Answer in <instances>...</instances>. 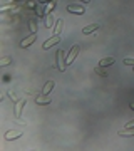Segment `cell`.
<instances>
[{
    "mask_svg": "<svg viewBox=\"0 0 134 151\" xmlns=\"http://www.w3.org/2000/svg\"><path fill=\"white\" fill-rule=\"evenodd\" d=\"M57 67H59L60 72H64L65 70V52L60 49V50H57Z\"/></svg>",
    "mask_w": 134,
    "mask_h": 151,
    "instance_id": "6da1fadb",
    "label": "cell"
},
{
    "mask_svg": "<svg viewBox=\"0 0 134 151\" xmlns=\"http://www.w3.org/2000/svg\"><path fill=\"white\" fill-rule=\"evenodd\" d=\"M77 54H79V45H72L69 55L65 57V65H70V64H72V62H74V59L77 57Z\"/></svg>",
    "mask_w": 134,
    "mask_h": 151,
    "instance_id": "7a4b0ae2",
    "label": "cell"
},
{
    "mask_svg": "<svg viewBox=\"0 0 134 151\" xmlns=\"http://www.w3.org/2000/svg\"><path fill=\"white\" fill-rule=\"evenodd\" d=\"M35 103L40 104V106H45V104H50V103H52V99H50V96H49V94H40V96L35 99Z\"/></svg>",
    "mask_w": 134,
    "mask_h": 151,
    "instance_id": "3957f363",
    "label": "cell"
},
{
    "mask_svg": "<svg viewBox=\"0 0 134 151\" xmlns=\"http://www.w3.org/2000/svg\"><path fill=\"white\" fill-rule=\"evenodd\" d=\"M35 39H37V35H35V34H30L29 37H25V39H24V40L20 42V47H22V49H24V47H29L30 44L35 42Z\"/></svg>",
    "mask_w": 134,
    "mask_h": 151,
    "instance_id": "277c9868",
    "label": "cell"
},
{
    "mask_svg": "<svg viewBox=\"0 0 134 151\" xmlns=\"http://www.w3.org/2000/svg\"><path fill=\"white\" fill-rule=\"evenodd\" d=\"M60 42V39H59V35H52V37L49 39L47 42H44V49L47 50V49H50L52 45H55V44H59Z\"/></svg>",
    "mask_w": 134,
    "mask_h": 151,
    "instance_id": "5b68a950",
    "label": "cell"
},
{
    "mask_svg": "<svg viewBox=\"0 0 134 151\" xmlns=\"http://www.w3.org/2000/svg\"><path fill=\"white\" fill-rule=\"evenodd\" d=\"M24 104H25V99H19L15 104V116L17 119L20 118V114H22V109H24Z\"/></svg>",
    "mask_w": 134,
    "mask_h": 151,
    "instance_id": "8992f818",
    "label": "cell"
},
{
    "mask_svg": "<svg viewBox=\"0 0 134 151\" xmlns=\"http://www.w3.org/2000/svg\"><path fill=\"white\" fill-rule=\"evenodd\" d=\"M67 10L69 12H74V14H79V15H82L84 14V7H80V5H67Z\"/></svg>",
    "mask_w": 134,
    "mask_h": 151,
    "instance_id": "52a82bcc",
    "label": "cell"
},
{
    "mask_svg": "<svg viewBox=\"0 0 134 151\" xmlns=\"http://www.w3.org/2000/svg\"><path fill=\"white\" fill-rule=\"evenodd\" d=\"M22 136V133L20 131H9L5 134V139L7 141H10V139H17V138H20Z\"/></svg>",
    "mask_w": 134,
    "mask_h": 151,
    "instance_id": "ba28073f",
    "label": "cell"
},
{
    "mask_svg": "<svg viewBox=\"0 0 134 151\" xmlns=\"http://www.w3.org/2000/svg\"><path fill=\"white\" fill-rule=\"evenodd\" d=\"M55 5H57V0H50V2L47 4V7H45V10H44V14H45V15H49V14L55 9Z\"/></svg>",
    "mask_w": 134,
    "mask_h": 151,
    "instance_id": "9c48e42d",
    "label": "cell"
},
{
    "mask_svg": "<svg viewBox=\"0 0 134 151\" xmlns=\"http://www.w3.org/2000/svg\"><path fill=\"white\" fill-rule=\"evenodd\" d=\"M97 29H99V25H97V24H91V25H87V27L82 29V32L87 35V34H91V32H96Z\"/></svg>",
    "mask_w": 134,
    "mask_h": 151,
    "instance_id": "30bf717a",
    "label": "cell"
},
{
    "mask_svg": "<svg viewBox=\"0 0 134 151\" xmlns=\"http://www.w3.org/2000/svg\"><path fill=\"white\" fill-rule=\"evenodd\" d=\"M114 57H106V59H101L99 60V65L101 67H106V65H111V64H114Z\"/></svg>",
    "mask_w": 134,
    "mask_h": 151,
    "instance_id": "8fae6325",
    "label": "cell"
},
{
    "mask_svg": "<svg viewBox=\"0 0 134 151\" xmlns=\"http://www.w3.org/2000/svg\"><path fill=\"white\" fill-rule=\"evenodd\" d=\"M54 86H55V82H54V81H49L47 84L42 87V94H49V92L54 89Z\"/></svg>",
    "mask_w": 134,
    "mask_h": 151,
    "instance_id": "7c38bea8",
    "label": "cell"
},
{
    "mask_svg": "<svg viewBox=\"0 0 134 151\" xmlns=\"http://www.w3.org/2000/svg\"><path fill=\"white\" fill-rule=\"evenodd\" d=\"M119 136H124V138H126V136H134V131H133V128H126V129H121L119 131Z\"/></svg>",
    "mask_w": 134,
    "mask_h": 151,
    "instance_id": "4fadbf2b",
    "label": "cell"
},
{
    "mask_svg": "<svg viewBox=\"0 0 134 151\" xmlns=\"http://www.w3.org/2000/svg\"><path fill=\"white\" fill-rule=\"evenodd\" d=\"M62 25H64V22L57 20V24H55V30H54V35H59V32L62 30Z\"/></svg>",
    "mask_w": 134,
    "mask_h": 151,
    "instance_id": "5bb4252c",
    "label": "cell"
},
{
    "mask_svg": "<svg viewBox=\"0 0 134 151\" xmlns=\"http://www.w3.org/2000/svg\"><path fill=\"white\" fill-rule=\"evenodd\" d=\"M45 25H47V29H52V25H54V17L49 14L47 15V19H45Z\"/></svg>",
    "mask_w": 134,
    "mask_h": 151,
    "instance_id": "9a60e30c",
    "label": "cell"
},
{
    "mask_svg": "<svg viewBox=\"0 0 134 151\" xmlns=\"http://www.w3.org/2000/svg\"><path fill=\"white\" fill-rule=\"evenodd\" d=\"M29 25H30V30H32V34H35V30H37V22L32 19V20L29 22Z\"/></svg>",
    "mask_w": 134,
    "mask_h": 151,
    "instance_id": "2e32d148",
    "label": "cell"
},
{
    "mask_svg": "<svg viewBox=\"0 0 134 151\" xmlns=\"http://www.w3.org/2000/svg\"><path fill=\"white\" fill-rule=\"evenodd\" d=\"M96 72H97V74H99V76H101V77H107V72H106V70H104V69H102L101 65H99V67H97V69H96Z\"/></svg>",
    "mask_w": 134,
    "mask_h": 151,
    "instance_id": "e0dca14e",
    "label": "cell"
},
{
    "mask_svg": "<svg viewBox=\"0 0 134 151\" xmlns=\"http://www.w3.org/2000/svg\"><path fill=\"white\" fill-rule=\"evenodd\" d=\"M7 64H10V57H4L0 60V65H7Z\"/></svg>",
    "mask_w": 134,
    "mask_h": 151,
    "instance_id": "ac0fdd59",
    "label": "cell"
},
{
    "mask_svg": "<svg viewBox=\"0 0 134 151\" xmlns=\"http://www.w3.org/2000/svg\"><path fill=\"white\" fill-rule=\"evenodd\" d=\"M126 128H128V129H129V128H134V119L131 121V123H128V124H126Z\"/></svg>",
    "mask_w": 134,
    "mask_h": 151,
    "instance_id": "d6986e66",
    "label": "cell"
},
{
    "mask_svg": "<svg viewBox=\"0 0 134 151\" xmlns=\"http://www.w3.org/2000/svg\"><path fill=\"white\" fill-rule=\"evenodd\" d=\"M80 2H84V4H91V0H80Z\"/></svg>",
    "mask_w": 134,
    "mask_h": 151,
    "instance_id": "ffe728a7",
    "label": "cell"
},
{
    "mask_svg": "<svg viewBox=\"0 0 134 151\" xmlns=\"http://www.w3.org/2000/svg\"><path fill=\"white\" fill-rule=\"evenodd\" d=\"M129 108H131V109L134 111V103H131V104H129Z\"/></svg>",
    "mask_w": 134,
    "mask_h": 151,
    "instance_id": "44dd1931",
    "label": "cell"
},
{
    "mask_svg": "<svg viewBox=\"0 0 134 151\" xmlns=\"http://www.w3.org/2000/svg\"><path fill=\"white\" fill-rule=\"evenodd\" d=\"M39 2H40V4H45V2H49V0H39Z\"/></svg>",
    "mask_w": 134,
    "mask_h": 151,
    "instance_id": "7402d4cb",
    "label": "cell"
}]
</instances>
